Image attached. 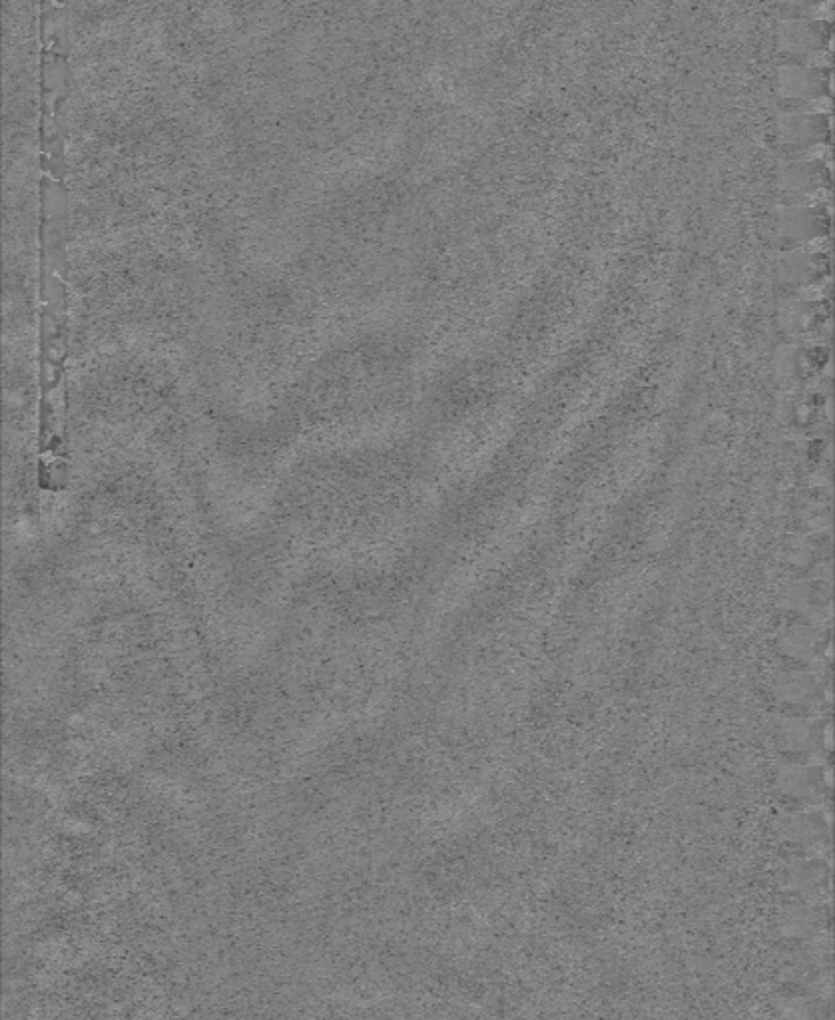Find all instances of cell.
Listing matches in <instances>:
<instances>
[{"label":"cell","mask_w":835,"mask_h":1020,"mask_svg":"<svg viewBox=\"0 0 835 1020\" xmlns=\"http://www.w3.org/2000/svg\"><path fill=\"white\" fill-rule=\"evenodd\" d=\"M780 47L797 56H812L824 49L829 29L822 20L792 19L780 27Z\"/></svg>","instance_id":"3"},{"label":"cell","mask_w":835,"mask_h":1020,"mask_svg":"<svg viewBox=\"0 0 835 1020\" xmlns=\"http://www.w3.org/2000/svg\"><path fill=\"white\" fill-rule=\"evenodd\" d=\"M777 89L784 99H824L829 92V70L814 64L792 62L780 69Z\"/></svg>","instance_id":"1"},{"label":"cell","mask_w":835,"mask_h":1020,"mask_svg":"<svg viewBox=\"0 0 835 1020\" xmlns=\"http://www.w3.org/2000/svg\"><path fill=\"white\" fill-rule=\"evenodd\" d=\"M780 228L787 241L807 244L826 234L829 228V214L817 206H796L784 212Z\"/></svg>","instance_id":"4"},{"label":"cell","mask_w":835,"mask_h":1020,"mask_svg":"<svg viewBox=\"0 0 835 1020\" xmlns=\"http://www.w3.org/2000/svg\"><path fill=\"white\" fill-rule=\"evenodd\" d=\"M782 182L792 194H814L827 184V172L819 162L800 159L787 164Z\"/></svg>","instance_id":"5"},{"label":"cell","mask_w":835,"mask_h":1020,"mask_svg":"<svg viewBox=\"0 0 835 1020\" xmlns=\"http://www.w3.org/2000/svg\"><path fill=\"white\" fill-rule=\"evenodd\" d=\"M780 134L790 146L810 148L829 136V116L810 110H792L780 119Z\"/></svg>","instance_id":"2"},{"label":"cell","mask_w":835,"mask_h":1020,"mask_svg":"<svg viewBox=\"0 0 835 1020\" xmlns=\"http://www.w3.org/2000/svg\"><path fill=\"white\" fill-rule=\"evenodd\" d=\"M826 259L822 258L819 254H810V251H796V254H790L784 261H782V276L786 281H792V284H797V286H807V284H814L819 279V276L826 271L824 268Z\"/></svg>","instance_id":"6"}]
</instances>
